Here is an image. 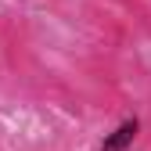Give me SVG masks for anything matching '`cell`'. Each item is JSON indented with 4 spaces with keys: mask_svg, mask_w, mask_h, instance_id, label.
<instances>
[{
    "mask_svg": "<svg viewBox=\"0 0 151 151\" xmlns=\"http://www.w3.org/2000/svg\"><path fill=\"white\" fill-rule=\"evenodd\" d=\"M133 137H137V119H126V122L115 129V133L104 140V147H101V151H122V147L133 140Z\"/></svg>",
    "mask_w": 151,
    "mask_h": 151,
    "instance_id": "obj_1",
    "label": "cell"
}]
</instances>
